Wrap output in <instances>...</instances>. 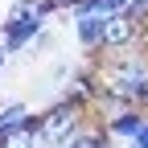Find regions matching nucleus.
I'll use <instances>...</instances> for the list:
<instances>
[{
	"mask_svg": "<svg viewBox=\"0 0 148 148\" xmlns=\"http://www.w3.org/2000/svg\"><path fill=\"white\" fill-rule=\"evenodd\" d=\"M99 82L107 95H115L123 103H132V107H144L148 111V58H140V53H115L103 74H99Z\"/></svg>",
	"mask_w": 148,
	"mask_h": 148,
	"instance_id": "1",
	"label": "nucleus"
},
{
	"mask_svg": "<svg viewBox=\"0 0 148 148\" xmlns=\"http://www.w3.org/2000/svg\"><path fill=\"white\" fill-rule=\"evenodd\" d=\"M82 123H86V107L62 95L58 103H49L37 115V140H41V148H66Z\"/></svg>",
	"mask_w": 148,
	"mask_h": 148,
	"instance_id": "2",
	"label": "nucleus"
},
{
	"mask_svg": "<svg viewBox=\"0 0 148 148\" xmlns=\"http://www.w3.org/2000/svg\"><path fill=\"white\" fill-rule=\"evenodd\" d=\"M41 33H45V21H37V16H4V25H0V49L4 53L33 49V41Z\"/></svg>",
	"mask_w": 148,
	"mask_h": 148,
	"instance_id": "3",
	"label": "nucleus"
},
{
	"mask_svg": "<svg viewBox=\"0 0 148 148\" xmlns=\"http://www.w3.org/2000/svg\"><path fill=\"white\" fill-rule=\"evenodd\" d=\"M140 37H144V29L127 12H115V16L103 21V49L107 53H127L132 45H140Z\"/></svg>",
	"mask_w": 148,
	"mask_h": 148,
	"instance_id": "4",
	"label": "nucleus"
},
{
	"mask_svg": "<svg viewBox=\"0 0 148 148\" xmlns=\"http://www.w3.org/2000/svg\"><path fill=\"white\" fill-rule=\"evenodd\" d=\"M144 119H148V111H144V107H123V111H115V115H107L103 127H107V136H111V140H127V144H132V136L144 127Z\"/></svg>",
	"mask_w": 148,
	"mask_h": 148,
	"instance_id": "5",
	"label": "nucleus"
},
{
	"mask_svg": "<svg viewBox=\"0 0 148 148\" xmlns=\"http://www.w3.org/2000/svg\"><path fill=\"white\" fill-rule=\"evenodd\" d=\"M74 37L86 53H103V16H74Z\"/></svg>",
	"mask_w": 148,
	"mask_h": 148,
	"instance_id": "6",
	"label": "nucleus"
},
{
	"mask_svg": "<svg viewBox=\"0 0 148 148\" xmlns=\"http://www.w3.org/2000/svg\"><path fill=\"white\" fill-rule=\"evenodd\" d=\"M29 123H37V115L29 111V103L12 99V103H4V107H0V136L16 132V127H29Z\"/></svg>",
	"mask_w": 148,
	"mask_h": 148,
	"instance_id": "7",
	"label": "nucleus"
},
{
	"mask_svg": "<svg viewBox=\"0 0 148 148\" xmlns=\"http://www.w3.org/2000/svg\"><path fill=\"white\" fill-rule=\"evenodd\" d=\"M111 144H115V140L107 136V127H103V123H82L78 132L70 136L66 148H111Z\"/></svg>",
	"mask_w": 148,
	"mask_h": 148,
	"instance_id": "8",
	"label": "nucleus"
},
{
	"mask_svg": "<svg viewBox=\"0 0 148 148\" xmlns=\"http://www.w3.org/2000/svg\"><path fill=\"white\" fill-rule=\"evenodd\" d=\"M115 12H123L119 0H74V8H70V16H103V21Z\"/></svg>",
	"mask_w": 148,
	"mask_h": 148,
	"instance_id": "9",
	"label": "nucleus"
},
{
	"mask_svg": "<svg viewBox=\"0 0 148 148\" xmlns=\"http://www.w3.org/2000/svg\"><path fill=\"white\" fill-rule=\"evenodd\" d=\"M0 148H41V140H37V123H29V127H16V132L0 136Z\"/></svg>",
	"mask_w": 148,
	"mask_h": 148,
	"instance_id": "10",
	"label": "nucleus"
},
{
	"mask_svg": "<svg viewBox=\"0 0 148 148\" xmlns=\"http://www.w3.org/2000/svg\"><path fill=\"white\" fill-rule=\"evenodd\" d=\"M132 148H148V119H144V127L132 136Z\"/></svg>",
	"mask_w": 148,
	"mask_h": 148,
	"instance_id": "11",
	"label": "nucleus"
},
{
	"mask_svg": "<svg viewBox=\"0 0 148 148\" xmlns=\"http://www.w3.org/2000/svg\"><path fill=\"white\" fill-rule=\"evenodd\" d=\"M58 8H66V12H70V8H74V0H49V12H58Z\"/></svg>",
	"mask_w": 148,
	"mask_h": 148,
	"instance_id": "12",
	"label": "nucleus"
},
{
	"mask_svg": "<svg viewBox=\"0 0 148 148\" xmlns=\"http://www.w3.org/2000/svg\"><path fill=\"white\" fill-rule=\"evenodd\" d=\"M4 58H8V53H4V49H0V66H4Z\"/></svg>",
	"mask_w": 148,
	"mask_h": 148,
	"instance_id": "13",
	"label": "nucleus"
},
{
	"mask_svg": "<svg viewBox=\"0 0 148 148\" xmlns=\"http://www.w3.org/2000/svg\"><path fill=\"white\" fill-rule=\"evenodd\" d=\"M119 4H127V0H119Z\"/></svg>",
	"mask_w": 148,
	"mask_h": 148,
	"instance_id": "14",
	"label": "nucleus"
}]
</instances>
